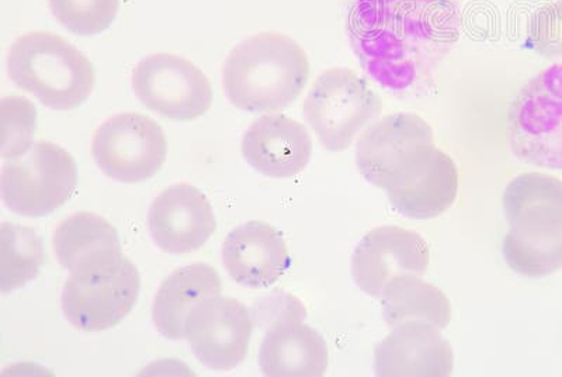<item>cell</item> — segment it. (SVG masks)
I'll use <instances>...</instances> for the list:
<instances>
[{"instance_id":"cell-1","label":"cell","mask_w":562,"mask_h":377,"mask_svg":"<svg viewBox=\"0 0 562 377\" xmlns=\"http://www.w3.org/2000/svg\"><path fill=\"white\" fill-rule=\"evenodd\" d=\"M459 23L451 0H355L346 29L363 68L383 87L400 90L449 53Z\"/></svg>"},{"instance_id":"cell-2","label":"cell","mask_w":562,"mask_h":377,"mask_svg":"<svg viewBox=\"0 0 562 377\" xmlns=\"http://www.w3.org/2000/svg\"><path fill=\"white\" fill-rule=\"evenodd\" d=\"M310 79L304 48L280 33H259L228 54L223 68L224 93L248 113L278 112L300 98Z\"/></svg>"},{"instance_id":"cell-3","label":"cell","mask_w":562,"mask_h":377,"mask_svg":"<svg viewBox=\"0 0 562 377\" xmlns=\"http://www.w3.org/2000/svg\"><path fill=\"white\" fill-rule=\"evenodd\" d=\"M510 225L504 258L512 270L541 279L562 269V182L553 175L529 174L502 196Z\"/></svg>"},{"instance_id":"cell-4","label":"cell","mask_w":562,"mask_h":377,"mask_svg":"<svg viewBox=\"0 0 562 377\" xmlns=\"http://www.w3.org/2000/svg\"><path fill=\"white\" fill-rule=\"evenodd\" d=\"M9 78L45 108L68 112L87 103L97 75L87 55L48 32L23 34L8 55Z\"/></svg>"},{"instance_id":"cell-5","label":"cell","mask_w":562,"mask_h":377,"mask_svg":"<svg viewBox=\"0 0 562 377\" xmlns=\"http://www.w3.org/2000/svg\"><path fill=\"white\" fill-rule=\"evenodd\" d=\"M383 100L368 80L348 68L325 70L316 78L304 102V115L319 143L330 153H342L358 135L375 123Z\"/></svg>"},{"instance_id":"cell-6","label":"cell","mask_w":562,"mask_h":377,"mask_svg":"<svg viewBox=\"0 0 562 377\" xmlns=\"http://www.w3.org/2000/svg\"><path fill=\"white\" fill-rule=\"evenodd\" d=\"M77 184L72 155L61 145L38 141L22 157L4 160L2 200L22 218H47L68 202Z\"/></svg>"},{"instance_id":"cell-7","label":"cell","mask_w":562,"mask_h":377,"mask_svg":"<svg viewBox=\"0 0 562 377\" xmlns=\"http://www.w3.org/2000/svg\"><path fill=\"white\" fill-rule=\"evenodd\" d=\"M510 143L526 163L562 170V64L530 80L510 109Z\"/></svg>"},{"instance_id":"cell-8","label":"cell","mask_w":562,"mask_h":377,"mask_svg":"<svg viewBox=\"0 0 562 377\" xmlns=\"http://www.w3.org/2000/svg\"><path fill=\"white\" fill-rule=\"evenodd\" d=\"M92 154L110 179L140 184L162 169L168 157L167 135L148 115L122 113L105 120L97 130Z\"/></svg>"},{"instance_id":"cell-9","label":"cell","mask_w":562,"mask_h":377,"mask_svg":"<svg viewBox=\"0 0 562 377\" xmlns=\"http://www.w3.org/2000/svg\"><path fill=\"white\" fill-rule=\"evenodd\" d=\"M133 90L145 108L182 123L202 118L214 98L198 65L168 53L150 54L135 65Z\"/></svg>"},{"instance_id":"cell-10","label":"cell","mask_w":562,"mask_h":377,"mask_svg":"<svg viewBox=\"0 0 562 377\" xmlns=\"http://www.w3.org/2000/svg\"><path fill=\"white\" fill-rule=\"evenodd\" d=\"M137 266L123 258L104 273L74 276L65 281L61 306L68 323L83 333H102L122 323L137 304Z\"/></svg>"},{"instance_id":"cell-11","label":"cell","mask_w":562,"mask_h":377,"mask_svg":"<svg viewBox=\"0 0 562 377\" xmlns=\"http://www.w3.org/2000/svg\"><path fill=\"white\" fill-rule=\"evenodd\" d=\"M384 192L393 208L405 218L436 219L456 202L459 173L453 158L435 143L425 144L395 169Z\"/></svg>"},{"instance_id":"cell-12","label":"cell","mask_w":562,"mask_h":377,"mask_svg":"<svg viewBox=\"0 0 562 377\" xmlns=\"http://www.w3.org/2000/svg\"><path fill=\"white\" fill-rule=\"evenodd\" d=\"M252 331V314L245 304L215 296L195 306L186 321L184 339L204 366L225 372L246 359Z\"/></svg>"},{"instance_id":"cell-13","label":"cell","mask_w":562,"mask_h":377,"mask_svg":"<svg viewBox=\"0 0 562 377\" xmlns=\"http://www.w3.org/2000/svg\"><path fill=\"white\" fill-rule=\"evenodd\" d=\"M429 259L428 243L416 231L383 225L369 231L356 245L351 276L363 293L380 299L381 291L395 276H424Z\"/></svg>"},{"instance_id":"cell-14","label":"cell","mask_w":562,"mask_h":377,"mask_svg":"<svg viewBox=\"0 0 562 377\" xmlns=\"http://www.w3.org/2000/svg\"><path fill=\"white\" fill-rule=\"evenodd\" d=\"M150 239L160 251L180 255L203 248L217 230L213 206L195 186L176 184L150 204Z\"/></svg>"},{"instance_id":"cell-15","label":"cell","mask_w":562,"mask_h":377,"mask_svg":"<svg viewBox=\"0 0 562 377\" xmlns=\"http://www.w3.org/2000/svg\"><path fill=\"white\" fill-rule=\"evenodd\" d=\"M453 369V348L439 326L425 321L396 325L374 351L380 377H448Z\"/></svg>"},{"instance_id":"cell-16","label":"cell","mask_w":562,"mask_h":377,"mask_svg":"<svg viewBox=\"0 0 562 377\" xmlns=\"http://www.w3.org/2000/svg\"><path fill=\"white\" fill-rule=\"evenodd\" d=\"M313 138L304 124L284 114H266L246 130L243 154L256 173L273 179L294 178L308 167Z\"/></svg>"},{"instance_id":"cell-17","label":"cell","mask_w":562,"mask_h":377,"mask_svg":"<svg viewBox=\"0 0 562 377\" xmlns=\"http://www.w3.org/2000/svg\"><path fill=\"white\" fill-rule=\"evenodd\" d=\"M435 143L430 124L415 113L385 115L360 135L356 165L371 185L384 189L395 169L422 145Z\"/></svg>"},{"instance_id":"cell-18","label":"cell","mask_w":562,"mask_h":377,"mask_svg":"<svg viewBox=\"0 0 562 377\" xmlns=\"http://www.w3.org/2000/svg\"><path fill=\"white\" fill-rule=\"evenodd\" d=\"M223 263L229 278L250 289H265L288 273L291 259L283 234L265 221H248L228 234Z\"/></svg>"},{"instance_id":"cell-19","label":"cell","mask_w":562,"mask_h":377,"mask_svg":"<svg viewBox=\"0 0 562 377\" xmlns=\"http://www.w3.org/2000/svg\"><path fill=\"white\" fill-rule=\"evenodd\" d=\"M290 315L269 326L259 351V366L268 377H321L328 370L329 351L323 335Z\"/></svg>"},{"instance_id":"cell-20","label":"cell","mask_w":562,"mask_h":377,"mask_svg":"<svg viewBox=\"0 0 562 377\" xmlns=\"http://www.w3.org/2000/svg\"><path fill=\"white\" fill-rule=\"evenodd\" d=\"M53 244L59 265L74 276L104 273L124 258L117 230L89 211L64 220L55 230Z\"/></svg>"},{"instance_id":"cell-21","label":"cell","mask_w":562,"mask_h":377,"mask_svg":"<svg viewBox=\"0 0 562 377\" xmlns=\"http://www.w3.org/2000/svg\"><path fill=\"white\" fill-rule=\"evenodd\" d=\"M220 293L221 279L213 266L198 263L175 270L155 295V329L170 341L183 340L186 321L195 306Z\"/></svg>"},{"instance_id":"cell-22","label":"cell","mask_w":562,"mask_h":377,"mask_svg":"<svg viewBox=\"0 0 562 377\" xmlns=\"http://www.w3.org/2000/svg\"><path fill=\"white\" fill-rule=\"evenodd\" d=\"M380 300L391 329L408 321H425L443 330L453 314L448 296L418 275L395 276L381 291Z\"/></svg>"},{"instance_id":"cell-23","label":"cell","mask_w":562,"mask_h":377,"mask_svg":"<svg viewBox=\"0 0 562 377\" xmlns=\"http://www.w3.org/2000/svg\"><path fill=\"white\" fill-rule=\"evenodd\" d=\"M0 241V289L8 295L37 278L44 263L43 240L33 229L3 223Z\"/></svg>"},{"instance_id":"cell-24","label":"cell","mask_w":562,"mask_h":377,"mask_svg":"<svg viewBox=\"0 0 562 377\" xmlns=\"http://www.w3.org/2000/svg\"><path fill=\"white\" fill-rule=\"evenodd\" d=\"M48 7L68 32L88 37L112 26L120 0H48Z\"/></svg>"},{"instance_id":"cell-25","label":"cell","mask_w":562,"mask_h":377,"mask_svg":"<svg viewBox=\"0 0 562 377\" xmlns=\"http://www.w3.org/2000/svg\"><path fill=\"white\" fill-rule=\"evenodd\" d=\"M37 130V109L29 99H2V158L16 159L33 147Z\"/></svg>"},{"instance_id":"cell-26","label":"cell","mask_w":562,"mask_h":377,"mask_svg":"<svg viewBox=\"0 0 562 377\" xmlns=\"http://www.w3.org/2000/svg\"><path fill=\"white\" fill-rule=\"evenodd\" d=\"M527 44L547 59H562V0L547 3L527 23Z\"/></svg>"}]
</instances>
